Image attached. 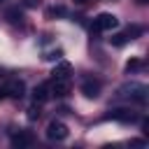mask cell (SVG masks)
Wrapping results in <instances>:
<instances>
[{
	"mask_svg": "<svg viewBox=\"0 0 149 149\" xmlns=\"http://www.w3.org/2000/svg\"><path fill=\"white\" fill-rule=\"evenodd\" d=\"M116 26H119V19H116L114 14L102 12V14H98V16L93 19L91 30H93V33H105V30H112V28H116Z\"/></svg>",
	"mask_w": 149,
	"mask_h": 149,
	"instance_id": "6da1fadb",
	"label": "cell"
},
{
	"mask_svg": "<svg viewBox=\"0 0 149 149\" xmlns=\"http://www.w3.org/2000/svg\"><path fill=\"white\" fill-rule=\"evenodd\" d=\"M119 95H126V98H133V100H137L140 105H144L147 102V86L144 84H128V86H123V88H119Z\"/></svg>",
	"mask_w": 149,
	"mask_h": 149,
	"instance_id": "7a4b0ae2",
	"label": "cell"
},
{
	"mask_svg": "<svg viewBox=\"0 0 149 149\" xmlns=\"http://www.w3.org/2000/svg\"><path fill=\"white\" fill-rule=\"evenodd\" d=\"M47 137L49 140H65L68 137V126L65 123H61V121H51L49 126H47Z\"/></svg>",
	"mask_w": 149,
	"mask_h": 149,
	"instance_id": "3957f363",
	"label": "cell"
},
{
	"mask_svg": "<svg viewBox=\"0 0 149 149\" xmlns=\"http://www.w3.org/2000/svg\"><path fill=\"white\" fill-rule=\"evenodd\" d=\"M81 93H84L86 98H98V95H100V81L93 79V77H86V79L81 81Z\"/></svg>",
	"mask_w": 149,
	"mask_h": 149,
	"instance_id": "277c9868",
	"label": "cell"
},
{
	"mask_svg": "<svg viewBox=\"0 0 149 149\" xmlns=\"http://www.w3.org/2000/svg\"><path fill=\"white\" fill-rule=\"evenodd\" d=\"M33 142H35V137H33V133H30V130H19V133H14V135H12V147L23 149V147H30Z\"/></svg>",
	"mask_w": 149,
	"mask_h": 149,
	"instance_id": "5b68a950",
	"label": "cell"
},
{
	"mask_svg": "<svg viewBox=\"0 0 149 149\" xmlns=\"http://www.w3.org/2000/svg\"><path fill=\"white\" fill-rule=\"evenodd\" d=\"M49 91H51V95H58V98L68 95L70 93V79H54L49 84Z\"/></svg>",
	"mask_w": 149,
	"mask_h": 149,
	"instance_id": "8992f818",
	"label": "cell"
},
{
	"mask_svg": "<svg viewBox=\"0 0 149 149\" xmlns=\"http://www.w3.org/2000/svg\"><path fill=\"white\" fill-rule=\"evenodd\" d=\"M5 91L9 98H23L26 95V84L21 79H12L9 84H5Z\"/></svg>",
	"mask_w": 149,
	"mask_h": 149,
	"instance_id": "52a82bcc",
	"label": "cell"
},
{
	"mask_svg": "<svg viewBox=\"0 0 149 149\" xmlns=\"http://www.w3.org/2000/svg\"><path fill=\"white\" fill-rule=\"evenodd\" d=\"M105 119H114V121H123V123L137 121V116H135L130 109H109V114H107Z\"/></svg>",
	"mask_w": 149,
	"mask_h": 149,
	"instance_id": "ba28073f",
	"label": "cell"
},
{
	"mask_svg": "<svg viewBox=\"0 0 149 149\" xmlns=\"http://www.w3.org/2000/svg\"><path fill=\"white\" fill-rule=\"evenodd\" d=\"M70 72H72V65H70L68 61H61V63L54 68L51 77H54V79H70Z\"/></svg>",
	"mask_w": 149,
	"mask_h": 149,
	"instance_id": "9c48e42d",
	"label": "cell"
},
{
	"mask_svg": "<svg viewBox=\"0 0 149 149\" xmlns=\"http://www.w3.org/2000/svg\"><path fill=\"white\" fill-rule=\"evenodd\" d=\"M49 95H51L49 84H37V86H35V91H33V100H35V105H40V102L49 100Z\"/></svg>",
	"mask_w": 149,
	"mask_h": 149,
	"instance_id": "30bf717a",
	"label": "cell"
},
{
	"mask_svg": "<svg viewBox=\"0 0 149 149\" xmlns=\"http://www.w3.org/2000/svg\"><path fill=\"white\" fill-rule=\"evenodd\" d=\"M5 16H7L9 23H21V19H23V9H21V7H9V9L5 12Z\"/></svg>",
	"mask_w": 149,
	"mask_h": 149,
	"instance_id": "8fae6325",
	"label": "cell"
},
{
	"mask_svg": "<svg viewBox=\"0 0 149 149\" xmlns=\"http://www.w3.org/2000/svg\"><path fill=\"white\" fill-rule=\"evenodd\" d=\"M130 42V35L123 30V33H116V35H112V44L114 47H123V44H128Z\"/></svg>",
	"mask_w": 149,
	"mask_h": 149,
	"instance_id": "7c38bea8",
	"label": "cell"
},
{
	"mask_svg": "<svg viewBox=\"0 0 149 149\" xmlns=\"http://www.w3.org/2000/svg\"><path fill=\"white\" fill-rule=\"evenodd\" d=\"M63 14H65L63 7H49V9H47V16H49V19H54V16H63Z\"/></svg>",
	"mask_w": 149,
	"mask_h": 149,
	"instance_id": "4fadbf2b",
	"label": "cell"
},
{
	"mask_svg": "<svg viewBox=\"0 0 149 149\" xmlns=\"http://www.w3.org/2000/svg\"><path fill=\"white\" fill-rule=\"evenodd\" d=\"M142 68V61L140 58H135V61H128V65H126V70L130 72V70H140Z\"/></svg>",
	"mask_w": 149,
	"mask_h": 149,
	"instance_id": "5bb4252c",
	"label": "cell"
},
{
	"mask_svg": "<svg viewBox=\"0 0 149 149\" xmlns=\"http://www.w3.org/2000/svg\"><path fill=\"white\" fill-rule=\"evenodd\" d=\"M61 56H63V51H61V49H56V51H49L44 58H47V61H58Z\"/></svg>",
	"mask_w": 149,
	"mask_h": 149,
	"instance_id": "9a60e30c",
	"label": "cell"
},
{
	"mask_svg": "<svg viewBox=\"0 0 149 149\" xmlns=\"http://www.w3.org/2000/svg\"><path fill=\"white\" fill-rule=\"evenodd\" d=\"M37 116H40V109H35V107H33V109L28 112V119H37Z\"/></svg>",
	"mask_w": 149,
	"mask_h": 149,
	"instance_id": "2e32d148",
	"label": "cell"
},
{
	"mask_svg": "<svg viewBox=\"0 0 149 149\" xmlns=\"http://www.w3.org/2000/svg\"><path fill=\"white\" fill-rule=\"evenodd\" d=\"M40 0H23V7H35Z\"/></svg>",
	"mask_w": 149,
	"mask_h": 149,
	"instance_id": "e0dca14e",
	"label": "cell"
},
{
	"mask_svg": "<svg viewBox=\"0 0 149 149\" xmlns=\"http://www.w3.org/2000/svg\"><path fill=\"white\" fill-rule=\"evenodd\" d=\"M2 98H7V91H5V86H0V100Z\"/></svg>",
	"mask_w": 149,
	"mask_h": 149,
	"instance_id": "ac0fdd59",
	"label": "cell"
},
{
	"mask_svg": "<svg viewBox=\"0 0 149 149\" xmlns=\"http://www.w3.org/2000/svg\"><path fill=\"white\" fill-rule=\"evenodd\" d=\"M74 2H77V5H84V2H88V0H74Z\"/></svg>",
	"mask_w": 149,
	"mask_h": 149,
	"instance_id": "d6986e66",
	"label": "cell"
}]
</instances>
